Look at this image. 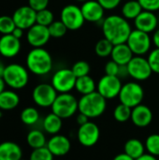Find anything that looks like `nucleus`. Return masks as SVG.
<instances>
[{"label":"nucleus","instance_id":"1","mask_svg":"<svg viewBox=\"0 0 159 160\" xmlns=\"http://www.w3.org/2000/svg\"><path fill=\"white\" fill-rule=\"evenodd\" d=\"M102 33L105 38L110 40L113 45L127 43L132 28L128 20L122 15H109L101 23Z\"/></svg>","mask_w":159,"mask_h":160},{"label":"nucleus","instance_id":"2","mask_svg":"<svg viewBox=\"0 0 159 160\" xmlns=\"http://www.w3.org/2000/svg\"><path fill=\"white\" fill-rule=\"evenodd\" d=\"M53 67L51 53L44 48H33L26 55V68L37 76L49 74Z\"/></svg>","mask_w":159,"mask_h":160},{"label":"nucleus","instance_id":"3","mask_svg":"<svg viewBox=\"0 0 159 160\" xmlns=\"http://www.w3.org/2000/svg\"><path fill=\"white\" fill-rule=\"evenodd\" d=\"M107 108V99L97 91L82 96L79 99V112L83 113L89 119L101 116Z\"/></svg>","mask_w":159,"mask_h":160},{"label":"nucleus","instance_id":"4","mask_svg":"<svg viewBox=\"0 0 159 160\" xmlns=\"http://www.w3.org/2000/svg\"><path fill=\"white\" fill-rule=\"evenodd\" d=\"M2 78L6 85L11 89H22L29 82V70L20 64L12 63L6 66Z\"/></svg>","mask_w":159,"mask_h":160},{"label":"nucleus","instance_id":"5","mask_svg":"<svg viewBox=\"0 0 159 160\" xmlns=\"http://www.w3.org/2000/svg\"><path fill=\"white\" fill-rule=\"evenodd\" d=\"M52 112L62 119H67L79 112V100L70 93L58 94L53 104Z\"/></svg>","mask_w":159,"mask_h":160},{"label":"nucleus","instance_id":"6","mask_svg":"<svg viewBox=\"0 0 159 160\" xmlns=\"http://www.w3.org/2000/svg\"><path fill=\"white\" fill-rule=\"evenodd\" d=\"M118 98L120 103L134 108L142 104L144 98V90L139 82H128L123 84Z\"/></svg>","mask_w":159,"mask_h":160},{"label":"nucleus","instance_id":"7","mask_svg":"<svg viewBox=\"0 0 159 160\" xmlns=\"http://www.w3.org/2000/svg\"><path fill=\"white\" fill-rule=\"evenodd\" d=\"M127 44L132 51L134 55L144 56L151 51L153 44L150 34L140 31L138 29L132 30L130 33Z\"/></svg>","mask_w":159,"mask_h":160},{"label":"nucleus","instance_id":"8","mask_svg":"<svg viewBox=\"0 0 159 160\" xmlns=\"http://www.w3.org/2000/svg\"><path fill=\"white\" fill-rule=\"evenodd\" d=\"M76 80L77 78L71 68H62L53 73L51 83L58 94L70 93L75 89Z\"/></svg>","mask_w":159,"mask_h":160},{"label":"nucleus","instance_id":"9","mask_svg":"<svg viewBox=\"0 0 159 160\" xmlns=\"http://www.w3.org/2000/svg\"><path fill=\"white\" fill-rule=\"evenodd\" d=\"M60 20L70 31H76L82 28L85 22L81 7L74 4L65 6L60 13Z\"/></svg>","mask_w":159,"mask_h":160},{"label":"nucleus","instance_id":"10","mask_svg":"<svg viewBox=\"0 0 159 160\" xmlns=\"http://www.w3.org/2000/svg\"><path fill=\"white\" fill-rule=\"evenodd\" d=\"M129 77L136 82H143L148 80L153 74L148 59L144 56L134 55L130 62L127 65Z\"/></svg>","mask_w":159,"mask_h":160},{"label":"nucleus","instance_id":"11","mask_svg":"<svg viewBox=\"0 0 159 160\" xmlns=\"http://www.w3.org/2000/svg\"><path fill=\"white\" fill-rule=\"evenodd\" d=\"M58 93L52 83L42 82L37 84L32 92V98L36 105L41 108L52 107Z\"/></svg>","mask_w":159,"mask_h":160},{"label":"nucleus","instance_id":"12","mask_svg":"<svg viewBox=\"0 0 159 160\" xmlns=\"http://www.w3.org/2000/svg\"><path fill=\"white\" fill-rule=\"evenodd\" d=\"M123 83L119 77L104 75L97 84V91L107 100L115 98L119 96Z\"/></svg>","mask_w":159,"mask_h":160},{"label":"nucleus","instance_id":"13","mask_svg":"<svg viewBox=\"0 0 159 160\" xmlns=\"http://www.w3.org/2000/svg\"><path fill=\"white\" fill-rule=\"evenodd\" d=\"M100 137V129L97 124L92 121L87 122L79 127L77 131V139L84 147H92L96 145Z\"/></svg>","mask_w":159,"mask_h":160},{"label":"nucleus","instance_id":"14","mask_svg":"<svg viewBox=\"0 0 159 160\" xmlns=\"http://www.w3.org/2000/svg\"><path fill=\"white\" fill-rule=\"evenodd\" d=\"M12 18L17 27L23 30H28L37 23V11L28 5L22 6L15 9L12 14Z\"/></svg>","mask_w":159,"mask_h":160},{"label":"nucleus","instance_id":"15","mask_svg":"<svg viewBox=\"0 0 159 160\" xmlns=\"http://www.w3.org/2000/svg\"><path fill=\"white\" fill-rule=\"evenodd\" d=\"M51 35L47 26L38 23L34 24L27 30L26 39L33 48H43L50 40Z\"/></svg>","mask_w":159,"mask_h":160},{"label":"nucleus","instance_id":"16","mask_svg":"<svg viewBox=\"0 0 159 160\" xmlns=\"http://www.w3.org/2000/svg\"><path fill=\"white\" fill-rule=\"evenodd\" d=\"M81 9L85 22H102L104 20L105 9L97 0H88L83 2Z\"/></svg>","mask_w":159,"mask_h":160},{"label":"nucleus","instance_id":"17","mask_svg":"<svg viewBox=\"0 0 159 160\" xmlns=\"http://www.w3.org/2000/svg\"><path fill=\"white\" fill-rule=\"evenodd\" d=\"M136 29L151 34L158 28V17L153 11L142 10L140 15L134 20Z\"/></svg>","mask_w":159,"mask_h":160},{"label":"nucleus","instance_id":"18","mask_svg":"<svg viewBox=\"0 0 159 160\" xmlns=\"http://www.w3.org/2000/svg\"><path fill=\"white\" fill-rule=\"evenodd\" d=\"M46 146L54 157H64L69 153L71 142L67 136L58 133L52 135L48 140Z\"/></svg>","mask_w":159,"mask_h":160},{"label":"nucleus","instance_id":"19","mask_svg":"<svg viewBox=\"0 0 159 160\" xmlns=\"http://www.w3.org/2000/svg\"><path fill=\"white\" fill-rule=\"evenodd\" d=\"M22 48L21 39L11 34L2 35L0 38V55L5 58H13L19 54Z\"/></svg>","mask_w":159,"mask_h":160},{"label":"nucleus","instance_id":"20","mask_svg":"<svg viewBox=\"0 0 159 160\" xmlns=\"http://www.w3.org/2000/svg\"><path fill=\"white\" fill-rule=\"evenodd\" d=\"M130 120L138 128H146L153 121V112L148 106L142 103L132 108Z\"/></svg>","mask_w":159,"mask_h":160},{"label":"nucleus","instance_id":"21","mask_svg":"<svg viewBox=\"0 0 159 160\" xmlns=\"http://www.w3.org/2000/svg\"><path fill=\"white\" fill-rule=\"evenodd\" d=\"M134 54L127 43H121L113 46L111 57L112 60L120 66H127L133 58Z\"/></svg>","mask_w":159,"mask_h":160},{"label":"nucleus","instance_id":"22","mask_svg":"<svg viewBox=\"0 0 159 160\" xmlns=\"http://www.w3.org/2000/svg\"><path fill=\"white\" fill-rule=\"evenodd\" d=\"M22 158V151L19 144L13 142L0 143V160H20Z\"/></svg>","mask_w":159,"mask_h":160},{"label":"nucleus","instance_id":"23","mask_svg":"<svg viewBox=\"0 0 159 160\" xmlns=\"http://www.w3.org/2000/svg\"><path fill=\"white\" fill-rule=\"evenodd\" d=\"M41 126L46 133L52 136L58 134L61 131L63 127V119L52 112L43 118Z\"/></svg>","mask_w":159,"mask_h":160},{"label":"nucleus","instance_id":"24","mask_svg":"<svg viewBox=\"0 0 159 160\" xmlns=\"http://www.w3.org/2000/svg\"><path fill=\"white\" fill-rule=\"evenodd\" d=\"M20 103L19 95L13 90H4L0 94V109L2 111H11L18 107Z\"/></svg>","mask_w":159,"mask_h":160},{"label":"nucleus","instance_id":"25","mask_svg":"<svg viewBox=\"0 0 159 160\" xmlns=\"http://www.w3.org/2000/svg\"><path fill=\"white\" fill-rule=\"evenodd\" d=\"M145 151L146 149L144 143L141 140L135 138L127 141L124 146V153H126L135 160L143 156L145 154Z\"/></svg>","mask_w":159,"mask_h":160},{"label":"nucleus","instance_id":"26","mask_svg":"<svg viewBox=\"0 0 159 160\" xmlns=\"http://www.w3.org/2000/svg\"><path fill=\"white\" fill-rule=\"evenodd\" d=\"M75 89L82 96L88 95L97 91V83L90 75L82 76L80 78H77Z\"/></svg>","mask_w":159,"mask_h":160},{"label":"nucleus","instance_id":"27","mask_svg":"<svg viewBox=\"0 0 159 160\" xmlns=\"http://www.w3.org/2000/svg\"><path fill=\"white\" fill-rule=\"evenodd\" d=\"M26 142H27V144L34 150V149H38L41 147H45L47 145L48 141L42 130L34 128L28 132L26 136Z\"/></svg>","mask_w":159,"mask_h":160},{"label":"nucleus","instance_id":"28","mask_svg":"<svg viewBox=\"0 0 159 160\" xmlns=\"http://www.w3.org/2000/svg\"><path fill=\"white\" fill-rule=\"evenodd\" d=\"M142 8L138 0H127L122 6V16L127 20H135L142 11Z\"/></svg>","mask_w":159,"mask_h":160},{"label":"nucleus","instance_id":"29","mask_svg":"<svg viewBox=\"0 0 159 160\" xmlns=\"http://www.w3.org/2000/svg\"><path fill=\"white\" fill-rule=\"evenodd\" d=\"M20 118L22 124H24L25 126L33 127L38 123L40 119V114L37 109H36L35 107H26L22 111Z\"/></svg>","mask_w":159,"mask_h":160},{"label":"nucleus","instance_id":"30","mask_svg":"<svg viewBox=\"0 0 159 160\" xmlns=\"http://www.w3.org/2000/svg\"><path fill=\"white\" fill-rule=\"evenodd\" d=\"M113 44L108 40L107 38H101L99 39L95 46V52L97 56L105 58V57H109L112 54V49H113Z\"/></svg>","mask_w":159,"mask_h":160},{"label":"nucleus","instance_id":"31","mask_svg":"<svg viewBox=\"0 0 159 160\" xmlns=\"http://www.w3.org/2000/svg\"><path fill=\"white\" fill-rule=\"evenodd\" d=\"M132 108L120 103L113 110V118L119 123H125L131 118Z\"/></svg>","mask_w":159,"mask_h":160},{"label":"nucleus","instance_id":"32","mask_svg":"<svg viewBox=\"0 0 159 160\" xmlns=\"http://www.w3.org/2000/svg\"><path fill=\"white\" fill-rule=\"evenodd\" d=\"M145 149L148 154L159 157V134H151L149 135L144 142Z\"/></svg>","mask_w":159,"mask_h":160},{"label":"nucleus","instance_id":"33","mask_svg":"<svg viewBox=\"0 0 159 160\" xmlns=\"http://www.w3.org/2000/svg\"><path fill=\"white\" fill-rule=\"evenodd\" d=\"M51 38H63L67 32V26L64 24V22L59 20V21H54L53 22H52L49 26H48Z\"/></svg>","mask_w":159,"mask_h":160},{"label":"nucleus","instance_id":"34","mask_svg":"<svg viewBox=\"0 0 159 160\" xmlns=\"http://www.w3.org/2000/svg\"><path fill=\"white\" fill-rule=\"evenodd\" d=\"M16 25L13 21L12 16L9 15H1L0 16V34L8 35L11 34L15 29Z\"/></svg>","mask_w":159,"mask_h":160},{"label":"nucleus","instance_id":"35","mask_svg":"<svg viewBox=\"0 0 159 160\" xmlns=\"http://www.w3.org/2000/svg\"><path fill=\"white\" fill-rule=\"evenodd\" d=\"M53 22H54V15L52 10L45 8L37 11V23L48 27Z\"/></svg>","mask_w":159,"mask_h":160},{"label":"nucleus","instance_id":"36","mask_svg":"<svg viewBox=\"0 0 159 160\" xmlns=\"http://www.w3.org/2000/svg\"><path fill=\"white\" fill-rule=\"evenodd\" d=\"M71 70L74 73V75L76 76V78H80V77H82V76L89 75L90 70H91V67L86 61L80 60V61H77L72 66Z\"/></svg>","mask_w":159,"mask_h":160},{"label":"nucleus","instance_id":"37","mask_svg":"<svg viewBox=\"0 0 159 160\" xmlns=\"http://www.w3.org/2000/svg\"><path fill=\"white\" fill-rule=\"evenodd\" d=\"M54 156L51 153V151L45 147H41L38 149H34L30 155L29 160H53Z\"/></svg>","mask_w":159,"mask_h":160},{"label":"nucleus","instance_id":"38","mask_svg":"<svg viewBox=\"0 0 159 160\" xmlns=\"http://www.w3.org/2000/svg\"><path fill=\"white\" fill-rule=\"evenodd\" d=\"M148 62L153 70V73L159 74V49L156 48L149 52Z\"/></svg>","mask_w":159,"mask_h":160},{"label":"nucleus","instance_id":"39","mask_svg":"<svg viewBox=\"0 0 159 160\" xmlns=\"http://www.w3.org/2000/svg\"><path fill=\"white\" fill-rule=\"evenodd\" d=\"M120 68L121 66L119 64H117L116 62H114L113 60H110L106 63L105 67H104V70H105V74L106 75H111V76H117L119 75V71H120Z\"/></svg>","mask_w":159,"mask_h":160},{"label":"nucleus","instance_id":"40","mask_svg":"<svg viewBox=\"0 0 159 160\" xmlns=\"http://www.w3.org/2000/svg\"><path fill=\"white\" fill-rule=\"evenodd\" d=\"M143 10L156 12L159 10V0H138Z\"/></svg>","mask_w":159,"mask_h":160},{"label":"nucleus","instance_id":"41","mask_svg":"<svg viewBox=\"0 0 159 160\" xmlns=\"http://www.w3.org/2000/svg\"><path fill=\"white\" fill-rule=\"evenodd\" d=\"M50 0H28V6L34 10L39 11L48 8Z\"/></svg>","mask_w":159,"mask_h":160},{"label":"nucleus","instance_id":"42","mask_svg":"<svg viewBox=\"0 0 159 160\" xmlns=\"http://www.w3.org/2000/svg\"><path fill=\"white\" fill-rule=\"evenodd\" d=\"M105 10H112L119 7L122 0H97Z\"/></svg>","mask_w":159,"mask_h":160},{"label":"nucleus","instance_id":"43","mask_svg":"<svg viewBox=\"0 0 159 160\" xmlns=\"http://www.w3.org/2000/svg\"><path fill=\"white\" fill-rule=\"evenodd\" d=\"M89 121H90V119H89L86 115H84L83 113L79 112V113L77 114L76 122L78 123L79 127H80V126H82V125H83V124H86V123H87V122H89Z\"/></svg>","mask_w":159,"mask_h":160},{"label":"nucleus","instance_id":"44","mask_svg":"<svg viewBox=\"0 0 159 160\" xmlns=\"http://www.w3.org/2000/svg\"><path fill=\"white\" fill-rule=\"evenodd\" d=\"M23 29H22V28H20V27H15V29L12 31V33H11V35L13 36V37H15L16 38H18V39H21L22 37H23Z\"/></svg>","mask_w":159,"mask_h":160},{"label":"nucleus","instance_id":"45","mask_svg":"<svg viewBox=\"0 0 159 160\" xmlns=\"http://www.w3.org/2000/svg\"><path fill=\"white\" fill-rule=\"evenodd\" d=\"M152 42H153V44L155 45L156 48L159 49V28H157L154 32L153 37H152Z\"/></svg>","mask_w":159,"mask_h":160},{"label":"nucleus","instance_id":"46","mask_svg":"<svg viewBox=\"0 0 159 160\" xmlns=\"http://www.w3.org/2000/svg\"><path fill=\"white\" fill-rule=\"evenodd\" d=\"M112 160H135L134 158H132L131 157H129L128 155H127L126 153H121L116 155Z\"/></svg>","mask_w":159,"mask_h":160},{"label":"nucleus","instance_id":"47","mask_svg":"<svg viewBox=\"0 0 159 160\" xmlns=\"http://www.w3.org/2000/svg\"><path fill=\"white\" fill-rule=\"evenodd\" d=\"M136 160H158L157 159V157H154V156H152V155H150V154H144L143 156H142L141 158H139L138 159Z\"/></svg>","mask_w":159,"mask_h":160},{"label":"nucleus","instance_id":"48","mask_svg":"<svg viewBox=\"0 0 159 160\" xmlns=\"http://www.w3.org/2000/svg\"><path fill=\"white\" fill-rule=\"evenodd\" d=\"M5 87H6V83L3 80L2 77H0V94L5 90Z\"/></svg>","mask_w":159,"mask_h":160},{"label":"nucleus","instance_id":"49","mask_svg":"<svg viewBox=\"0 0 159 160\" xmlns=\"http://www.w3.org/2000/svg\"><path fill=\"white\" fill-rule=\"evenodd\" d=\"M5 68H6V66L0 60V77H3V74H4V71H5Z\"/></svg>","mask_w":159,"mask_h":160},{"label":"nucleus","instance_id":"50","mask_svg":"<svg viewBox=\"0 0 159 160\" xmlns=\"http://www.w3.org/2000/svg\"><path fill=\"white\" fill-rule=\"evenodd\" d=\"M3 112V111L0 109V119H1V117H2V115H3V112Z\"/></svg>","mask_w":159,"mask_h":160},{"label":"nucleus","instance_id":"51","mask_svg":"<svg viewBox=\"0 0 159 160\" xmlns=\"http://www.w3.org/2000/svg\"><path fill=\"white\" fill-rule=\"evenodd\" d=\"M76 1H78V2H85V1H88V0H76Z\"/></svg>","mask_w":159,"mask_h":160},{"label":"nucleus","instance_id":"52","mask_svg":"<svg viewBox=\"0 0 159 160\" xmlns=\"http://www.w3.org/2000/svg\"><path fill=\"white\" fill-rule=\"evenodd\" d=\"M20 160H26V159H22H22H20Z\"/></svg>","mask_w":159,"mask_h":160},{"label":"nucleus","instance_id":"53","mask_svg":"<svg viewBox=\"0 0 159 160\" xmlns=\"http://www.w3.org/2000/svg\"><path fill=\"white\" fill-rule=\"evenodd\" d=\"M158 22H159V17H158Z\"/></svg>","mask_w":159,"mask_h":160}]
</instances>
